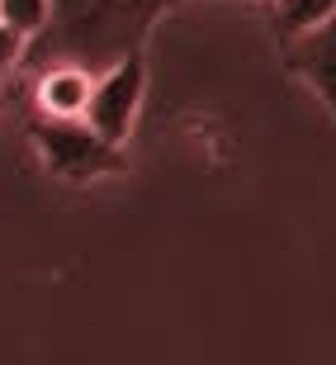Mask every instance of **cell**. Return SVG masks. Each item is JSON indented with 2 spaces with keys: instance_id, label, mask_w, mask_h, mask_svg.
I'll use <instances>...</instances> for the list:
<instances>
[{
  "instance_id": "6da1fadb",
  "label": "cell",
  "mask_w": 336,
  "mask_h": 365,
  "mask_svg": "<svg viewBox=\"0 0 336 365\" xmlns=\"http://www.w3.org/2000/svg\"><path fill=\"white\" fill-rule=\"evenodd\" d=\"M185 0H53V24L28 43V67L48 62H81L105 71L123 53L147 43L152 24Z\"/></svg>"
},
{
  "instance_id": "7a4b0ae2",
  "label": "cell",
  "mask_w": 336,
  "mask_h": 365,
  "mask_svg": "<svg viewBox=\"0 0 336 365\" xmlns=\"http://www.w3.org/2000/svg\"><path fill=\"white\" fill-rule=\"evenodd\" d=\"M28 138H33V148H38L43 166L53 171L57 180H100V176H119L123 166V148L119 143H109L100 138L85 119H38L28 123Z\"/></svg>"
},
{
  "instance_id": "3957f363",
  "label": "cell",
  "mask_w": 336,
  "mask_h": 365,
  "mask_svg": "<svg viewBox=\"0 0 336 365\" xmlns=\"http://www.w3.org/2000/svg\"><path fill=\"white\" fill-rule=\"evenodd\" d=\"M142 91H147V57L137 48V53H123L119 62H109L105 71H95L85 123L100 138L123 148L128 133H133V123H137V109H142Z\"/></svg>"
},
{
  "instance_id": "277c9868",
  "label": "cell",
  "mask_w": 336,
  "mask_h": 365,
  "mask_svg": "<svg viewBox=\"0 0 336 365\" xmlns=\"http://www.w3.org/2000/svg\"><path fill=\"white\" fill-rule=\"evenodd\" d=\"M284 43V71L308 81L317 91V100L327 105V114L336 119V10L327 14L322 24L303 29V34H289Z\"/></svg>"
},
{
  "instance_id": "5b68a950",
  "label": "cell",
  "mask_w": 336,
  "mask_h": 365,
  "mask_svg": "<svg viewBox=\"0 0 336 365\" xmlns=\"http://www.w3.org/2000/svg\"><path fill=\"white\" fill-rule=\"evenodd\" d=\"M90 91H95L90 67H81V62H48V67H38V81H33V105L48 119H85Z\"/></svg>"
},
{
  "instance_id": "8992f818",
  "label": "cell",
  "mask_w": 336,
  "mask_h": 365,
  "mask_svg": "<svg viewBox=\"0 0 336 365\" xmlns=\"http://www.w3.org/2000/svg\"><path fill=\"white\" fill-rule=\"evenodd\" d=\"M332 10H336V0H275V34L280 38L303 34V29L322 24Z\"/></svg>"
},
{
  "instance_id": "52a82bcc",
  "label": "cell",
  "mask_w": 336,
  "mask_h": 365,
  "mask_svg": "<svg viewBox=\"0 0 336 365\" xmlns=\"http://www.w3.org/2000/svg\"><path fill=\"white\" fill-rule=\"evenodd\" d=\"M0 19L28 34V43L53 24V0H0Z\"/></svg>"
},
{
  "instance_id": "ba28073f",
  "label": "cell",
  "mask_w": 336,
  "mask_h": 365,
  "mask_svg": "<svg viewBox=\"0 0 336 365\" xmlns=\"http://www.w3.org/2000/svg\"><path fill=\"white\" fill-rule=\"evenodd\" d=\"M24 62H28V34H19L14 24H5V19H0V86L10 81Z\"/></svg>"
}]
</instances>
